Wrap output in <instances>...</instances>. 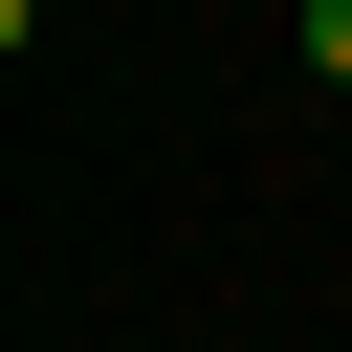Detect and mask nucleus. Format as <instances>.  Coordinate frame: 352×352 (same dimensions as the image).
Instances as JSON below:
<instances>
[{
  "label": "nucleus",
  "instance_id": "1",
  "mask_svg": "<svg viewBox=\"0 0 352 352\" xmlns=\"http://www.w3.org/2000/svg\"><path fill=\"white\" fill-rule=\"evenodd\" d=\"M286 44H308V66H330V88H352V0H308V22H286Z\"/></svg>",
  "mask_w": 352,
  "mask_h": 352
}]
</instances>
